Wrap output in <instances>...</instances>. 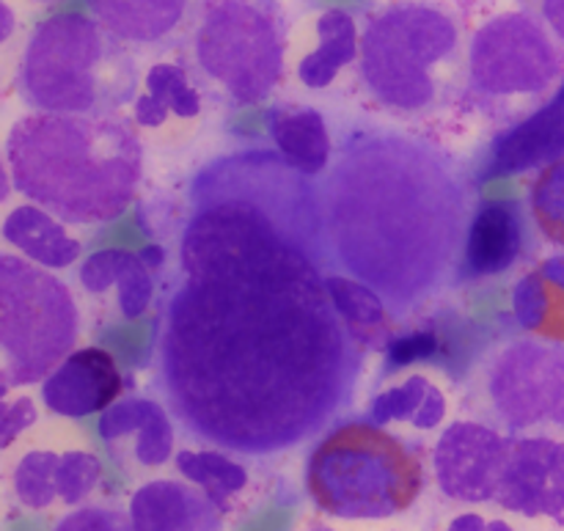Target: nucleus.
<instances>
[{"label": "nucleus", "mask_w": 564, "mask_h": 531, "mask_svg": "<svg viewBox=\"0 0 564 531\" xmlns=\"http://www.w3.org/2000/svg\"><path fill=\"white\" fill-rule=\"evenodd\" d=\"M158 369L187 430L270 455L350 400L361 353L319 273L185 275L160 323Z\"/></svg>", "instance_id": "obj_1"}, {"label": "nucleus", "mask_w": 564, "mask_h": 531, "mask_svg": "<svg viewBox=\"0 0 564 531\" xmlns=\"http://www.w3.org/2000/svg\"><path fill=\"white\" fill-rule=\"evenodd\" d=\"M325 257L405 317L463 270L466 174L419 138L378 130L350 138L317 185Z\"/></svg>", "instance_id": "obj_2"}, {"label": "nucleus", "mask_w": 564, "mask_h": 531, "mask_svg": "<svg viewBox=\"0 0 564 531\" xmlns=\"http://www.w3.org/2000/svg\"><path fill=\"white\" fill-rule=\"evenodd\" d=\"M180 242L185 275L319 273L325 257L317 187L284 154L237 152L196 174Z\"/></svg>", "instance_id": "obj_3"}, {"label": "nucleus", "mask_w": 564, "mask_h": 531, "mask_svg": "<svg viewBox=\"0 0 564 531\" xmlns=\"http://www.w3.org/2000/svg\"><path fill=\"white\" fill-rule=\"evenodd\" d=\"M17 191L64 224H110L130 207L141 180V141L119 113L20 116L6 138Z\"/></svg>", "instance_id": "obj_4"}, {"label": "nucleus", "mask_w": 564, "mask_h": 531, "mask_svg": "<svg viewBox=\"0 0 564 531\" xmlns=\"http://www.w3.org/2000/svg\"><path fill=\"white\" fill-rule=\"evenodd\" d=\"M358 64L364 86L391 113H433L468 86L463 28L438 3L402 0L375 11L361 33Z\"/></svg>", "instance_id": "obj_5"}, {"label": "nucleus", "mask_w": 564, "mask_h": 531, "mask_svg": "<svg viewBox=\"0 0 564 531\" xmlns=\"http://www.w3.org/2000/svg\"><path fill=\"white\" fill-rule=\"evenodd\" d=\"M17 86L33 110L119 113L135 97V58L94 14L64 11L31 31Z\"/></svg>", "instance_id": "obj_6"}, {"label": "nucleus", "mask_w": 564, "mask_h": 531, "mask_svg": "<svg viewBox=\"0 0 564 531\" xmlns=\"http://www.w3.org/2000/svg\"><path fill=\"white\" fill-rule=\"evenodd\" d=\"M419 457L378 424L330 430L308 457L306 488L323 512L345 521H383L411 510L422 494Z\"/></svg>", "instance_id": "obj_7"}, {"label": "nucleus", "mask_w": 564, "mask_h": 531, "mask_svg": "<svg viewBox=\"0 0 564 531\" xmlns=\"http://www.w3.org/2000/svg\"><path fill=\"white\" fill-rule=\"evenodd\" d=\"M77 339V306L64 281L39 262L3 251L0 257V347L3 391L53 372Z\"/></svg>", "instance_id": "obj_8"}, {"label": "nucleus", "mask_w": 564, "mask_h": 531, "mask_svg": "<svg viewBox=\"0 0 564 531\" xmlns=\"http://www.w3.org/2000/svg\"><path fill=\"white\" fill-rule=\"evenodd\" d=\"M204 75L240 105H257L279 83L286 55V20L279 0H204L193 31Z\"/></svg>", "instance_id": "obj_9"}, {"label": "nucleus", "mask_w": 564, "mask_h": 531, "mask_svg": "<svg viewBox=\"0 0 564 531\" xmlns=\"http://www.w3.org/2000/svg\"><path fill=\"white\" fill-rule=\"evenodd\" d=\"M564 80V44L532 11H501L468 42V94L479 102L543 97Z\"/></svg>", "instance_id": "obj_10"}, {"label": "nucleus", "mask_w": 564, "mask_h": 531, "mask_svg": "<svg viewBox=\"0 0 564 531\" xmlns=\"http://www.w3.org/2000/svg\"><path fill=\"white\" fill-rule=\"evenodd\" d=\"M490 397L512 427L564 424V350L534 342L507 347L490 375Z\"/></svg>", "instance_id": "obj_11"}, {"label": "nucleus", "mask_w": 564, "mask_h": 531, "mask_svg": "<svg viewBox=\"0 0 564 531\" xmlns=\"http://www.w3.org/2000/svg\"><path fill=\"white\" fill-rule=\"evenodd\" d=\"M510 446V438H501L482 424H452L435 449V474L444 494L457 501L496 499Z\"/></svg>", "instance_id": "obj_12"}, {"label": "nucleus", "mask_w": 564, "mask_h": 531, "mask_svg": "<svg viewBox=\"0 0 564 531\" xmlns=\"http://www.w3.org/2000/svg\"><path fill=\"white\" fill-rule=\"evenodd\" d=\"M496 501L521 516H549L564 527V444L549 438L512 441Z\"/></svg>", "instance_id": "obj_13"}, {"label": "nucleus", "mask_w": 564, "mask_h": 531, "mask_svg": "<svg viewBox=\"0 0 564 531\" xmlns=\"http://www.w3.org/2000/svg\"><path fill=\"white\" fill-rule=\"evenodd\" d=\"M99 25L130 50H169L196 31L204 0H86Z\"/></svg>", "instance_id": "obj_14"}, {"label": "nucleus", "mask_w": 564, "mask_h": 531, "mask_svg": "<svg viewBox=\"0 0 564 531\" xmlns=\"http://www.w3.org/2000/svg\"><path fill=\"white\" fill-rule=\"evenodd\" d=\"M564 158V80L538 110L494 138L482 180H507Z\"/></svg>", "instance_id": "obj_15"}, {"label": "nucleus", "mask_w": 564, "mask_h": 531, "mask_svg": "<svg viewBox=\"0 0 564 531\" xmlns=\"http://www.w3.org/2000/svg\"><path fill=\"white\" fill-rule=\"evenodd\" d=\"M121 372L116 358L102 347L69 353L42 383V402L61 419H86L102 413L121 394Z\"/></svg>", "instance_id": "obj_16"}, {"label": "nucleus", "mask_w": 564, "mask_h": 531, "mask_svg": "<svg viewBox=\"0 0 564 531\" xmlns=\"http://www.w3.org/2000/svg\"><path fill=\"white\" fill-rule=\"evenodd\" d=\"M97 430L99 438L108 446V452L135 435V441L127 444L113 457L119 466L135 463L138 468H158L163 463H169L171 452H174V427H171V419L165 416V411L158 402L147 400V397H127V400L105 408Z\"/></svg>", "instance_id": "obj_17"}, {"label": "nucleus", "mask_w": 564, "mask_h": 531, "mask_svg": "<svg viewBox=\"0 0 564 531\" xmlns=\"http://www.w3.org/2000/svg\"><path fill=\"white\" fill-rule=\"evenodd\" d=\"M130 521L132 529H215L220 523V510L207 499V494H198L191 485L171 483H149L130 499Z\"/></svg>", "instance_id": "obj_18"}, {"label": "nucleus", "mask_w": 564, "mask_h": 531, "mask_svg": "<svg viewBox=\"0 0 564 531\" xmlns=\"http://www.w3.org/2000/svg\"><path fill=\"white\" fill-rule=\"evenodd\" d=\"M521 215L512 202H485L468 224L463 270L471 275H496L512 268L521 253Z\"/></svg>", "instance_id": "obj_19"}, {"label": "nucleus", "mask_w": 564, "mask_h": 531, "mask_svg": "<svg viewBox=\"0 0 564 531\" xmlns=\"http://www.w3.org/2000/svg\"><path fill=\"white\" fill-rule=\"evenodd\" d=\"M149 264L141 253L124 251V248H105L91 253L80 268V281L88 292L102 295L116 286L119 308L127 319L141 317L152 303L154 281Z\"/></svg>", "instance_id": "obj_20"}, {"label": "nucleus", "mask_w": 564, "mask_h": 531, "mask_svg": "<svg viewBox=\"0 0 564 531\" xmlns=\"http://www.w3.org/2000/svg\"><path fill=\"white\" fill-rule=\"evenodd\" d=\"M3 240L42 268H69L80 257V240L66 231L64 220L31 204H20L6 215Z\"/></svg>", "instance_id": "obj_21"}, {"label": "nucleus", "mask_w": 564, "mask_h": 531, "mask_svg": "<svg viewBox=\"0 0 564 531\" xmlns=\"http://www.w3.org/2000/svg\"><path fill=\"white\" fill-rule=\"evenodd\" d=\"M268 132L297 171L308 176L323 174L330 160V138L317 108L273 105L268 110Z\"/></svg>", "instance_id": "obj_22"}, {"label": "nucleus", "mask_w": 564, "mask_h": 531, "mask_svg": "<svg viewBox=\"0 0 564 531\" xmlns=\"http://www.w3.org/2000/svg\"><path fill=\"white\" fill-rule=\"evenodd\" d=\"M317 47L306 53L297 64V77L308 88H325L339 77L345 66L361 53L358 25L345 9H328L317 17Z\"/></svg>", "instance_id": "obj_23"}, {"label": "nucleus", "mask_w": 564, "mask_h": 531, "mask_svg": "<svg viewBox=\"0 0 564 531\" xmlns=\"http://www.w3.org/2000/svg\"><path fill=\"white\" fill-rule=\"evenodd\" d=\"M202 113V97L187 80L185 69L176 64H154L147 75L143 94L132 105V121L138 127H163L169 116L193 119Z\"/></svg>", "instance_id": "obj_24"}, {"label": "nucleus", "mask_w": 564, "mask_h": 531, "mask_svg": "<svg viewBox=\"0 0 564 531\" xmlns=\"http://www.w3.org/2000/svg\"><path fill=\"white\" fill-rule=\"evenodd\" d=\"M69 452L53 446H25L17 460L6 466V485L11 496L28 510H47L55 499L61 501V468Z\"/></svg>", "instance_id": "obj_25"}, {"label": "nucleus", "mask_w": 564, "mask_h": 531, "mask_svg": "<svg viewBox=\"0 0 564 531\" xmlns=\"http://www.w3.org/2000/svg\"><path fill=\"white\" fill-rule=\"evenodd\" d=\"M518 325L551 342H564V284L543 270L521 279L512 295Z\"/></svg>", "instance_id": "obj_26"}, {"label": "nucleus", "mask_w": 564, "mask_h": 531, "mask_svg": "<svg viewBox=\"0 0 564 531\" xmlns=\"http://www.w3.org/2000/svg\"><path fill=\"white\" fill-rule=\"evenodd\" d=\"M176 468L191 479L193 485L207 494L218 510L231 507V499L248 488L246 468L226 460L218 452H180L176 455Z\"/></svg>", "instance_id": "obj_27"}, {"label": "nucleus", "mask_w": 564, "mask_h": 531, "mask_svg": "<svg viewBox=\"0 0 564 531\" xmlns=\"http://www.w3.org/2000/svg\"><path fill=\"white\" fill-rule=\"evenodd\" d=\"M330 297H334L336 308L341 317L358 330H378L389 323V306L383 297L364 281L345 279V275H328L325 279Z\"/></svg>", "instance_id": "obj_28"}, {"label": "nucleus", "mask_w": 564, "mask_h": 531, "mask_svg": "<svg viewBox=\"0 0 564 531\" xmlns=\"http://www.w3.org/2000/svg\"><path fill=\"white\" fill-rule=\"evenodd\" d=\"M529 204L543 235L556 246H564V158L540 171L529 193Z\"/></svg>", "instance_id": "obj_29"}, {"label": "nucleus", "mask_w": 564, "mask_h": 531, "mask_svg": "<svg viewBox=\"0 0 564 531\" xmlns=\"http://www.w3.org/2000/svg\"><path fill=\"white\" fill-rule=\"evenodd\" d=\"M430 380L422 378V375H413V378H408L405 383L397 386V389L386 391V394H380L378 400L372 402V408H369V419L372 422H402V419H411L419 413V408H422L424 397H427L430 391Z\"/></svg>", "instance_id": "obj_30"}, {"label": "nucleus", "mask_w": 564, "mask_h": 531, "mask_svg": "<svg viewBox=\"0 0 564 531\" xmlns=\"http://www.w3.org/2000/svg\"><path fill=\"white\" fill-rule=\"evenodd\" d=\"M444 350V342L435 330H416V334L397 336L389 342V364L391 367H408V364L427 361Z\"/></svg>", "instance_id": "obj_31"}, {"label": "nucleus", "mask_w": 564, "mask_h": 531, "mask_svg": "<svg viewBox=\"0 0 564 531\" xmlns=\"http://www.w3.org/2000/svg\"><path fill=\"white\" fill-rule=\"evenodd\" d=\"M132 527L130 518L119 516L113 510H102V507H80L72 516L61 518L58 529H127Z\"/></svg>", "instance_id": "obj_32"}, {"label": "nucleus", "mask_w": 564, "mask_h": 531, "mask_svg": "<svg viewBox=\"0 0 564 531\" xmlns=\"http://www.w3.org/2000/svg\"><path fill=\"white\" fill-rule=\"evenodd\" d=\"M39 419L36 408L28 397H20V400H6L3 402V449H9L17 441V435L25 433L28 427H33Z\"/></svg>", "instance_id": "obj_33"}, {"label": "nucleus", "mask_w": 564, "mask_h": 531, "mask_svg": "<svg viewBox=\"0 0 564 531\" xmlns=\"http://www.w3.org/2000/svg\"><path fill=\"white\" fill-rule=\"evenodd\" d=\"M518 6L532 11L540 22H545L551 33L564 44V0H518Z\"/></svg>", "instance_id": "obj_34"}, {"label": "nucleus", "mask_w": 564, "mask_h": 531, "mask_svg": "<svg viewBox=\"0 0 564 531\" xmlns=\"http://www.w3.org/2000/svg\"><path fill=\"white\" fill-rule=\"evenodd\" d=\"M446 416V400L444 394H441V389H435V386H430L427 397H424L422 408H419V413L413 416V424H416L419 430H433L438 427L441 419Z\"/></svg>", "instance_id": "obj_35"}, {"label": "nucleus", "mask_w": 564, "mask_h": 531, "mask_svg": "<svg viewBox=\"0 0 564 531\" xmlns=\"http://www.w3.org/2000/svg\"><path fill=\"white\" fill-rule=\"evenodd\" d=\"M452 529H488V521L482 516H460L452 521Z\"/></svg>", "instance_id": "obj_36"}, {"label": "nucleus", "mask_w": 564, "mask_h": 531, "mask_svg": "<svg viewBox=\"0 0 564 531\" xmlns=\"http://www.w3.org/2000/svg\"><path fill=\"white\" fill-rule=\"evenodd\" d=\"M0 11H3V42H9L11 31H14V14H11V6L6 0L0 3Z\"/></svg>", "instance_id": "obj_37"}, {"label": "nucleus", "mask_w": 564, "mask_h": 531, "mask_svg": "<svg viewBox=\"0 0 564 531\" xmlns=\"http://www.w3.org/2000/svg\"><path fill=\"white\" fill-rule=\"evenodd\" d=\"M31 3H58V0H31Z\"/></svg>", "instance_id": "obj_38"}]
</instances>
